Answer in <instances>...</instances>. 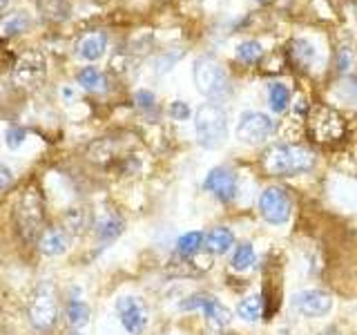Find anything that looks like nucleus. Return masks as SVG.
Instances as JSON below:
<instances>
[{"mask_svg":"<svg viewBox=\"0 0 357 335\" xmlns=\"http://www.w3.org/2000/svg\"><path fill=\"white\" fill-rule=\"evenodd\" d=\"M195 130L201 148L217 150L228 137V117L223 107H219L217 103L201 105L195 117Z\"/></svg>","mask_w":357,"mask_h":335,"instance_id":"obj_2","label":"nucleus"},{"mask_svg":"<svg viewBox=\"0 0 357 335\" xmlns=\"http://www.w3.org/2000/svg\"><path fill=\"white\" fill-rule=\"evenodd\" d=\"M45 74H47V67L38 52H27L14 67V81L25 87H33L45 81Z\"/></svg>","mask_w":357,"mask_h":335,"instance_id":"obj_11","label":"nucleus"},{"mask_svg":"<svg viewBox=\"0 0 357 335\" xmlns=\"http://www.w3.org/2000/svg\"><path fill=\"white\" fill-rule=\"evenodd\" d=\"M134 100H137V105L141 110H152L156 105V98L152 92H148V89H139L137 94H134Z\"/></svg>","mask_w":357,"mask_h":335,"instance_id":"obj_28","label":"nucleus"},{"mask_svg":"<svg viewBox=\"0 0 357 335\" xmlns=\"http://www.w3.org/2000/svg\"><path fill=\"white\" fill-rule=\"evenodd\" d=\"M170 117L174 121H185V119H190V107H188V103H183V100H174V103L170 105Z\"/></svg>","mask_w":357,"mask_h":335,"instance_id":"obj_29","label":"nucleus"},{"mask_svg":"<svg viewBox=\"0 0 357 335\" xmlns=\"http://www.w3.org/2000/svg\"><path fill=\"white\" fill-rule=\"evenodd\" d=\"M259 3H268V0H259Z\"/></svg>","mask_w":357,"mask_h":335,"instance_id":"obj_32","label":"nucleus"},{"mask_svg":"<svg viewBox=\"0 0 357 335\" xmlns=\"http://www.w3.org/2000/svg\"><path fill=\"white\" fill-rule=\"evenodd\" d=\"M306 130L308 137L315 143H335L344 137L346 123L337 110H333L328 105H315L308 110Z\"/></svg>","mask_w":357,"mask_h":335,"instance_id":"obj_3","label":"nucleus"},{"mask_svg":"<svg viewBox=\"0 0 357 335\" xmlns=\"http://www.w3.org/2000/svg\"><path fill=\"white\" fill-rule=\"evenodd\" d=\"M29 318H31V324L38 331L52 329V324L56 322V295H54V288L50 284L38 288V293L29 306Z\"/></svg>","mask_w":357,"mask_h":335,"instance_id":"obj_7","label":"nucleus"},{"mask_svg":"<svg viewBox=\"0 0 357 335\" xmlns=\"http://www.w3.org/2000/svg\"><path fill=\"white\" fill-rule=\"evenodd\" d=\"M7 145L11 150H16V148H20L22 145V141H25V130L22 128H9L7 130Z\"/></svg>","mask_w":357,"mask_h":335,"instance_id":"obj_27","label":"nucleus"},{"mask_svg":"<svg viewBox=\"0 0 357 335\" xmlns=\"http://www.w3.org/2000/svg\"><path fill=\"white\" fill-rule=\"evenodd\" d=\"M74 335H78V333H74Z\"/></svg>","mask_w":357,"mask_h":335,"instance_id":"obj_33","label":"nucleus"},{"mask_svg":"<svg viewBox=\"0 0 357 335\" xmlns=\"http://www.w3.org/2000/svg\"><path fill=\"white\" fill-rule=\"evenodd\" d=\"M67 246H70V237H67L65 228H50V230H45L38 239L40 253L50 255V257L63 255L67 251Z\"/></svg>","mask_w":357,"mask_h":335,"instance_id":"obj_14","label":"nucleus"},{"mask_svg":"<svg viewBox=\"0 0 357 335\" xmlns=\"http://www.w3.org/2000/svg\"><path fill=\"white\" fill-rule=\"evenodd\" d=\"M275 130L273 119L264 114V112H245L239 119L237 126V139L241 143L257 145L271 137V132Z\"/></svg>","mask_w":357,"mask_h":335,"instance_id":"obj_6","label":"nucleus"},{"mask_svg":"<svg viewBox=\"0 0 357 335\" xmlns=\"http://www.w3.org/2000/svg\"><path fill=\"white\" fill-rule=\"evenodd\" d=\"M290 210H293V201H290L288 193L284 188L279 186H271L266 188L261 197H259V212L261 217L268 221V223H286L288 217H290Z\"/></svg>","mask_w":357,"mask_h":335,"instance_id":"obj_5","label":"nucleus"},{"mask_svg":"<svg viewBox=\"0 0 357 335\" xmlns=\"http://www.w3.org/2000/svg\"><path fill=\"white\" fill-rule=\"evenodd\" d=\"M264 308H266L264 295H250L237 304V315L245 322H257L264 315Z\"/></svg>","mask_w":357,"mask_h":335,"instance_id":"obj_18","label":"nucleus"},{"mask_svg":"<svg viewBox=\"0 0 357 335\" xmlns=\"http://www.w3.org/2000/svg\"><path fill=\"white\" fill-rule=\"evenodd\" d=\"M204 239H206L204 232H199V230L185 232L176 241V253L181 255V257H195L199 253L201 246H204Z\"/></svg>","mask_w":357,"mask_h":335,"instance_id":"obj_20","label":"nucleus"},{"mask_svg":"<svg viewBox=\"0 0 357 335\" xmlns=\"http://www.w3.org/2000/svg\"><path fill=\"white\" fill-rule=\"evenodd\" d=\"M67 322L72 324L74 329H81L89 322V306L81 299H72L67 304Z\"/></svg>","mask_w":357,"mask_h":335,"instance_id":"obj_23","label":"nucleus"},{"mask_svg":"<svg viewBox=\"0 0 357 335\" xmlns=\"http://www.w3.org/2000/svg\"><path fill=\"white\" fill-rule=\"evenodd\" d=\"M38 9L43 11L45 18L50 20H63L70 11V3L67 0H38Z\"/></svg>","mask_w":357,"mask_h":335,"instance_id":"obj_26","label":"nucleus"},{"mask_svg":"<svg viewBox=\"0 0 357 335\" xmlns=\"http://www.w3.org/2000/svg\"><path fill=\"white\" fill-rule=\"evenodd\" d=\"M96 232H98V237L103 239V241L114 239V237H119V234L123 232V219L116 217V215H107L105 219L98 221Z\"/></svg>","mask_w":357,"mask_h":335,"instance_id":"obj_24","label":"nucleus"},{"mask_svg":"<svg viewBox=\"0 0 357 335\" xmlns=\"http://www.w3.org/2000/svg\"><path fill=\"white\" fill-rule=\"evenodd\" d=\"M293 308L304 318H324L333 308V297L326 290H301L293 297Z\"/></svg>","mask_w":357,"mask_h":335,"instance_id":"obj_9","label":"nucleus"},{"mask_svg":"<svg viewBox=\"0 0 357 335\" xmlns=\"http://www.w3.org/2000/svg\"><path fill=\"white\" fill-rule=\"evenodd\" d=\"M237 59L245 65H257L264 59V47L257 40H243L237 47Z\"/></svg>","mask_w":357,"mask_h":335,"instance_id":"obj_22","label":"nucleus"},{"mask_svg":"<svg viewBox=\"0 0 357 335\" xmlns=\"http://www.w3.org/2000/svg\"><path fill=\"white\" fill-rule=\"evenodd\" d=\"M11 181H14V174H11V170L7 165L0 163V190H5L7 186H11Z\"/></svg>","mask_w":357,"mask_h":335,"instance_id":"obj_30","label":"nucleus"},{"mask_svg":"<svg viewBox=\"0 0 357 335\" xmlns=\"http://www.w3.org/2000/svg\"><path fill=\"white\" fill-rule=\"evenodd\" d=\"M268 103H271L273 112H277V114H282V112H286L288 103H290V92L288 87L284 83H273L271 89H268Z\"/></svg>","mask_w":357,"mask_h":335,"instance_id":"obj_21","label":"nucleus"},{"mask_svg":"<svg viewBox=\"0 0 357 335\" xmlns=\"http://www.w3.org/2000/svg\"><path fill=\"white\" fill-rule=\"evenodd\" d=\"M192 76H195V85L197 89L204 96L208 98H223L230 94V81L226 72H223V67L215 61V59H199L195 63V70H192Z\"/></svg>","mask_w":357,"mask_h":335,"instance_id":"obj_4","label":"nucleus"},{"mask_svg":"<svg viewBox=\"0 0 357 335\" xmlns=\"http://www.w3.org/2000/svg\"><path fill=\"white\" fill-rule=\"evenodd\" d=\"M76 81L83 89H87V92H105V76L100 70H96V67H85V70H81L76 76Z\"/></svg>","mask_w":357,"mask_h":335,"instance_id":"obj_19","label":"nucleus"},{"mask_svg":"<svg viewBox=\"0 0 357 335\" xmlns=\"http://www.w3.org/2000/svg\"><path fill=\"white\" fill-rule=\"evenodd\" d=\"M76 56L83 61H98L107 50V34L105 31H87L76 43Z\"/></svg>","mask_w":357,"mask_h":335,"instance_id":"obj_13","label":"nucleus"},{"mask_svg":"<svg viewBox=\"0 0 357 335\" xmlns=\"http://www.w3.org/2000/svg\"><path fill=\"white\" fill-rule=\"evenodd\" d=\"M31 27V16L27 11H11L0 18V34L3 36H18Z\"/></svg>","mask_w":357,"mask_h":335,"instance_id":"obj_16","label":"nucleus"},{"mask_svg":"<svg viewBox=\"0 0 357 335\" xmlns=\"http://www.w3.org/2000/svg\"><path fill=\"white\" fill-rule=\"evenodd\" d=\"M7 3H9V0H0V9H3V7H7Z\"/></svg>","mask_w":357,"mask_h":335,"instance_id":"obj_31","label":"nucleus"},{"mask_svg":"<svg viewBox=\"0 0 357 335\" xmlns=\"http://www.w3.org/2000/svg\"><path fill=\"white\" fill-rule=\"evenodd\" d=\"M257 262V255L252 244H239L237 251L232 255V268L234 271H248V268Z\"/></svg>","mask_w":357,"mask_h":335,"instance_id":"obj_25","label":"nucleus"},{"mask_svg":"<svg viewBox=\"0 0 357 335\" xmlns=\"http://www.w3.org/2000/svg\"><path fill=\"white\" fill-rule=\"evenodd\" d=\"M183 311H204V315L210 324H215V327H226L230 322V311L221 304L217 297H212L208 293H197V295H190L188 299H183L181 304Z\"/></svg>","mask_w":357,"mask_h":335,"instance_id":"obj_8","label":"nucleus"},{"mask_svg":"<svg viewBox=\"0 0 357 335\" xmlns=\"http://www.w3.org/2000/svg\"><path fill=\"white\" fill-rule=\"evenodd\" d=\"M206 248L212 253V255H226L230 248H232V244H234V234L230 228H223V226H217V228H212L208 234H206Z\"/></svg>","mask_w":357,"mask_h":335,"instance_id":"obj_15","label":"nucleus"},{"mask_svg":"<svg viewBox=\"0 0 357 335\" xmlns=\"http://www.w3.org/2000/svg\"><path fill=\"white\" fill-rule=\"evenodd\" d=\"M315 165V154L304 145L277 143L261 156V170L268 177H290L308 172Z\"/></svg>","mask_w":357,"mask_h":335,"instance_id":"obj_1","label":"nucleus"},{"mask_svg":"<svg viewBox=\"0 0 357 335\" xmlns=\"http://www.w3.org/2000/svg\"><path fill=\"white\" fill-rule=\"evenodd\" d=\"M116 311L123 329L130 335H141L145 324H148V308L139 297H121L116 302Z\"/></svg>","mask_w":357,"mask_h":335,"instance_id":"obj_10","label":"nucleus"},{"mask_svg":"<svg viewBox=\"0 0 357 335\" xmlns=\"http://www.w3.org/2000/svg\"><path fill=\"white\" fill-rule=\"evenodd\" d=\"M288 56H290V61H293V65H297L299 70H308L312 61H315V47H312L308 40L297 38L288 45Z\"/></svg>","mask_w":357,"mask_h":335,"instance_id":"obj_17","label":"nucleus"},{"mask_svg":"<svg viewBox=\"0 0 357 335\" xmlns=\"http://www.w3.org/2000/svg\"><path fill=\"white\" fill-rule=\"evenodd\" d=\"M204 188L208 193L215 195L219 201H232L237 197V177H234L228 168H215V170H210L206 181H204Z\"/></svg>","mask_w":357,"mask_h":335,"instance_id":"obj_12","label":"nucleus"}]
</instances>
